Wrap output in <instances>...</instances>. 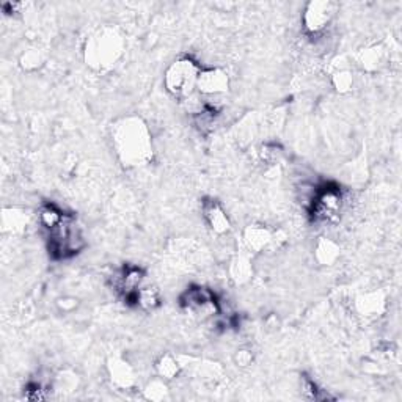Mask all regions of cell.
Listing matches in <instances>:
<instances>
[{
    "label": "cell",
    "mask_w": 402,
    "mask_h": 402,
    "mask_svg": "<svg viewBox=\"0 0 402 402\" xmlns=\"http://www.w3.org/2000/svg\"><path fill=\"white\" fill-rule=\"evenodd\" d=\"M42 62H45V58H42V53L38 49H29L25 51L23 55H21V66H23L25 71H36V69L41 68Z\"/></svg>",
    "instance_id": "21"
},
{
    "label": "cell",
    "mask_w": 402,
    "mask_h": 402,
    "mask_svg": "<svg viewBox=\"0 0 402 402\" xmlns=\"http://www.w3.org/2000/svg\"><path fill=\"white\" fill-rule=\"evenodd\" d=\"M168 380L162 377H154L147 384V387L143 388L145 398L149 401H165L170 398V390H168Z\"/></svg>",
    "instance_id": "17"
},
{
    "label": "cell",
    "mask_w": 402,
    "mask_h": 402,
    "mask_svg": "<svg viewBox=\"0 0 402 402\" xmlns=\"http://www.w3.org/2000/svg\"><path fill=\"white\" fill-rule=\"evenodd\" d=\"M57 305L60 307V310H63V312L68 313V312H73V310L77 307V300H74V299H60L57 302Z\"/></svg>",
    "instance_id": "25"
},
{
    "label": "cell",
    "mask_w": 402,
    "mask_h": 402,
    "mask_svg": "<svg viewBox=\"0 0 402 402\" xmlns=\"http://www.w3.org/2000/svg\"><path fill=\"white\" fill-rule=\"evenodd\" d=\"M201 66L190 57H181L167 68L164 84L168 93L179 101L189 99L197 93V82Z\"/></svg>",
    "instance_id": "3"
},
{
    "label": "cell",
    "mask_w": 402,
    "mask_h": 402,
    "mask_svg": "<svg viewBox=\"0 0 402 402\" xmlns=\"http://www.w3.org/2000/svg\"><path fill=\"white\" fill-rule=\"evenodd\" d=\"M49 239V251L52 258L55 260H65L77 255L85 247L82 234H80L76 223L73 222L71 216H66L65 221L58 227L51 229Z\"/></svg>",
    "instance_id": "4"
},
{
    "label": "cell",
    "mask_w": 402,
    "mask_h": 402,
    "mask_svg": "<svg viewBox=\"0 0 402 402\" xmlns=\"http://www.w3.org/2000/svg\"><path fill=\"white\" fill-rule=\"evenodd\" d=\"M201 211L212 233L223 236L231 231V222H229L228 214L225 212L221 203L216 200H205L201 205Z\"/></svg>",
    "instance_id": "10"
},
{
    "label": "cell",
    "mask_w": 402,
    "mask_h": 402,
    "mask_svg": "<svg viewBox=\"0 0 402 402\" xmlns=\"http://www.w3.org/2000/svg\"><path fill=\"white\" fill-rule=\"evenodd\" d=\"M331 82H334V87L336 88V91H340V93H347V91H351L353 85V77L349 71L341 69V71L334 74Z\"/></svg>",
    "instance_id": "22"
},
{
    "label": "cell",
    "mask_w": 402,
    "mask_h": 402,
    "mask_svg": "<svg viewBox=\"0 0 402 402\" xmlns=\"http://www.w3.org/2000/svg\"><path fill=\"white\" fill-rule=\"evenodd\" d=\"M229 90L228 74L221 68H201L198 76L197 91L201 96H218Z\"/></svg>",
    "instance_id": "9"
},
{
    "label": "cell",
    "mask_w": 402,
    "mask_h": 402,
    "mask_svg": "<svg viewBox=\"0 0 402 402\" xmlns=\"http://www.w3.org/2000/svg\"><path fill=\"white\" fill-rule=\"evenodd\" d=\"M244 242L245 247L250 251H255V253H260V251L266 250L273 242V233L271 231L266 225L261 223H253L249 225L244 229Z\"/></svg>",
    "instance_id": "11"
},
{
    "label": "cell",
    "mask_w": 402,
    "mask_h": 402,
    "mask_svg": "<svg viewBox=\"0 0 402 402\" xmlns=\"http://www.w3.org/2000/svg\"><path fill=\"white\" fill-rule=\"evenodd\" d=\"M143 281L145 271L138 266H125L121 271H118L115 273L114 278H112L114 289L126 299V302H132L134 296H136L138 289L143 286Z\"/></svg>",
    "instance_id": "8"
},
{
    "label": "cell",
    "mask_w": 402,
    "mask_h": 402,
    "mask_svg": "<svg viewBox=\"0 0 402 402\" xmlns=\"http://www.w3.org/2000/svg\"><path fill=\"white\" fill-rule=\"evenodd\" d=\"M132 302L142 308L143 312H154L160 305V292L156 286H142L138 289L136 296H134Z\"/></svg>",
    "instance_id": "14"
},
{
    "label": "cell",
    "mask_w": 402,
    "mask_h": 402,
    "mask_svg": "<svg viewBox=\"0 0 402 402\" xmlns=\"http://www.w3.org/2000/svg\"><path fill=\"white\" fill-rule=\"evenodd\" d=\"M181 305L201 319L212 318L221 312L216 294L205 286H192L184 291L181 296Z\"/></svg>",
    "instance_id": "6"
},
{
    "label": "cell",
    "mask_w": 402,
    "mask_h": 402,
    "mask_svg": "<svg viewBox=\"0 0 402 402\" xmlns=\"http://www.w3.org/2000/svg\"><path fill=\"white\" fill-rule=\"evenodd\" d=\"M112 137L118 158L126 167H142L153 159L151 136L140 118L129 116L116 123Z\"/></svg>",
    "instance_id": "1"
},
{
    "label": "cell",
    "mask_w": 402,
    "mask_h": 402,
    "mask_svg": "<svg viewBox=\"0 0 402 402\" xmlns=\"http://www.w3.org/2000/svg\"><path fill=\"white\" fill-rule=\"evenodd\" d=\"M342 205H344V197L341 189L335 184H329L318 187L308 211L314 222L331 223L340 218Z\"/></svg>",
    "instance_id": "5"
},
{
    "label": "cell",
    "mask_w": 402,
    "mask_h": 402,
    "mask_svg": "<svg viewBox=\"0 0 402 402\" xmlns=\"http://www.w3.org/2000/svg\"><path fill=\"white\" fill-rule=\"evenodd\" d=\"M77 387V376L73 373H60L55 377V388L60 391H73Z\"/></svg>",
    "instance_id": "23"
},
{
    "label": "cell",
    "mask_w": 402,
    "mask_h": 402,
    "mask_svg": "<svg viewBox=\"0 0 402 402\" xmlns=\"http://www.w3.org/2000/svg\"><path fill=\"white\" fill-rule=\"evenodd\" d=\"M68 214H65L62 209H58L53 205H46L40 209V222L46 229H53L58 227L63 221H65Z\"/></svg>",
    "instance_id": "19"
},
{
    "label": "cell",
    "mask_w": 402,
    "mask_h": 402,
    "mask_svg": "<svg viewBox=\"0 0 402 402\" xmlns=\"http://www.w3.org/2000/svg\"><path fill=\"white\" fill-rule=\"evenodd\" d=\"M384 58H385V51H382L377 46H374L362 52L360 63L364 69H368V71H376V69L384 63Z\"/></svg>",
    "instance_id": "20"
},
{
    "label": "cell",
    "mask_w": 402,
    "mask_h": 402,
    "mask_svg": "<svg viewBox=\"0 0 402 402\" xmlns=\"http://www.w3.org/2000/svg\"><path fill=\"white\" fill-rule=\"evenodd\" d=\"M336 13V5L334 2H325V0H314L310 2L303 10L302 25L303 30L308 35L318 36L323 35L327 27L331 24L334 16Z\"/></svg>",
    "instance_id": "7"
},
{
    "label": "cell",
    "mask_w": 402,
    "mask_h": 402,
    "mask_svg": "<svg viewBox=\"0 0 402 402\" xmlns=\"http://www.w3.org/2000/svg\"><path fill=\"white\" fill-rule=\"evenodd\" d=\"M358 312L363 316H379L385 307V299L380 292H369L358 297Z\"/></svg>",
    "instance_id": "15"
},
{
    "label": "cell",
    "mask_w": 402,
    "mask_h": 402,
    "mask_svg": "<svg viewBox=\"0 0 402 402\" xmlns=\"http://www.w3.org/2000/svg\"><path fill=\"white\" fill-rule=\"evenodd\" d=\"M340 255V245L329 238H319L314 245V258L323 266L335 264Z\"/></svg>",
    "instance_id": "13"
},
{
    "label": "cell",
    "mask_w": 402,
    "mask_h": 402,
    "mask_svg": "<svg viewBox=\"0 0 402 402\" xmlns=\"http://www.w3.org/2000/svg\"><path fill=\"white\" fill-rule=\"evenodd\" d=\"M154 366H156L158 376L165 380H173L178 377L181 373V364L178 362V358L171 355V353H164V355H160Z\"/></svg>",
    "instance_id": "16"
},
{
    "label": "cell",
    "mask_w": 402,
    "mask_h": 402,
    "mask_svg": "<svg viewBox=\"0 0 402 402\" xmlns=\"http://www.w3.org/2000/svg\"><path fill=\"white\" fill-rule=\"evenodd\" d=\"M229 273H231L233 280L238 283H245L250 280L253 269H251V262L244 255H238L231 261V266H229Z\"/></svg>",
    "instance_id": "18"
},
{
    "label": "cell",
    "mask_w": 402,
    "mask_h": 402,
    "mask_svg": "<svg viewBox=\"0 0 402 402\" xmlns=\"http://www.w3.org/2000/svg\"><path fill=\"white\" fill-rule=\"evenodd\" d=\"M125 52V38L115 27L105 25L96 30L85 45V62L96 71L114 68Z\"/></svg>",
    "instance_id": "2"
},
{
    "label": "cell",
    "mask_w": 402,
    "mask_h": 402,
    "mask_svg": "<svg viewBox=\"0 0 402 402\" xmlns=\"http://www.w3.org/2000/svg\"><path fill=\"white\" fill-rule=\"evenodd\" d=\"M234 362L236 364H239V366H249V364L253 362V353L249 349H239L234 355Z\"/></svg>",
    "instance_id": "24"
},
{
    "label": "cell",
    "mask_w": 402,
    "mask_h": 402,
    "mask_svg": "<svg viewBox=\"0 0 402 402\" xmlns=\"http://www.w3.org/2000/svg\"><path fill=\"white\" fill-rule=\"evenodd\" d=\"M109 374L112 382H114L118 388H132L136 385V369L132 364L123 360V358H112L109 362Z\"/></svg>",
    "instance_id": "12"
}]
</instances>
